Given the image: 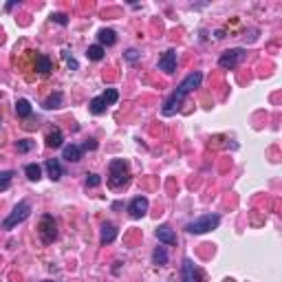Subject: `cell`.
Returning a JSON list of instances; mask_svg holds the SVG:
<instances>
[{"instance_id": "obj_14", "label": "cell", "mask_w": 282, "mask_h": 282, "mask_svg": "<svg viewBox=\"0 0 282 282\" xmlns=\"http://www.w3.org/2000/svg\"><path fill=\"white\" fill-rule=\"evenodd\" d=\"M97 38H99V47H113L117 42V33L113 29H99Z\"/></svg>"}, {"instance_id": "obj_29", "label": "cell", "mask_w": 282, "mask_h": 282, "mask_svg": "<svg viewBox=\"0 0 282 282\" xmlns=\"http://www.w3.org/2000/svg\"><path fill=\"white\" fill-rule=\"evenodd\" d=\"M139 51H137V48H128V51H126V60L128 62H137V60H139Z\"/></svg>"}, {"instance_id": "obj_4", "label": "cell", "mask_w": 282, "mask_h": 282, "mask_svg": "<svg viewBox=\"0 0 282 282\" xmlns=\"http://www.w3.org/2000/svg\"><path fill=\"white\" fill-rule=\"evenodd\" d=\"M31 214V203L29 201H20L16 207L11 210V214L2 220V229H13L16 225H20L22 220H26Z\"/></svg>"}, {"instance_id": "obj_31", "label": "cell", "mask_w": 282, "mask_h": 282, "mask_svg": "<svg viewBox=\"0 0 282 282\" xmlns=\"http://www.w3.org/2000/svg\"><path fill=\"white\" fill-rule=\"evenodd\" d=\"M44 282H55V280H44Z\"/></svg>"}, {"instance_id": "obj_22", "label": "cell", "mask_w": 282, "mask_h": 282, "mask_svg": "<svg viewBox=\"0 0 282 282\" xmlns=\"http://www.w3.org/2000/svg\"><path fill=\"white\" fill-rule=\"evenodd\" d=\"M26 176H29V181H40L42 179V167L38 165V163H29V165L24 167Z\"/></svg>"}, {"instance_id": "obj_8", "label": "cell", "mask_w": 282, "mask_h": 282, "mask_svg": "<svg viewBox=\"0 0 282 282\" xmlns=\"http://www.w3.org/2000/svg\"><path fill=\"white\" fill-rule=\"evenodd\" d=\"M176 62H179L176 51H165L161 57H159V70H163V73H174Z\"/></svg>"}, {"instance_id": "obj_6", "label": "cell", "mask_w": 282, "mask_h": 282, "mask_svg": "<svg viewBox=\"0 0 282 282\" xmlns=\"http://www.w3.org/2000/svg\"><path fill=\"white\" fill-rule=\"evenodd\" d=\"M245 57H247L245 48H229V51H225L223 55L218 57V66L225 70H232V69H236V66H240Z\"/></svg>"}, {"instance_id": "obj_15", "label": "cell", "mask_w": 282, "mask_h": 282, "mask_svg": "<svg viewBox=\"0 0 282 282\" xmlns=\"http://www.w3.org/2000/svg\"><path fill=\"white\" fill-rule=\"evenodd\" d=\"M62 141H64V135H62L60 128L48 130V135H47V145H48V148H62Z\"/></svg>"}, {"instance_id": "obj_23", "label": "cell", "mask_w": 282, "mask_h": 282, "mask_svg": "<svg viewBox=\"0 0 282 282\" xmlns=\"http://www.w3.org/2000/svg\"><path fill=\"white\" fill-rule=\"evenodd\" d=\"M11 179H13V172H11V170L0 172V192L9 189V185H11Z\"/></svg>"}, {"instance_id": "obj_2", "label": "cell", "mask_w": 282, "mask_h": 282, "mask_svg": "<svg viewBox=\"0 0 282 282\" xmlns=\"http://www.w3.org/2000/svg\"><path fill=\"white\" fill-rule=\"evenodd\" d=\"M130 179V172H128V163L123 159H115L110 161V167H108V181L113 188H121V185L128 183Z\"/></svg>"}, {"instance_id": "obj_21", "label": "cell", "mask_w": 282, "mask_h": 282, "mask_svg": "<svg viewBox=\"0 0 282 282\" xmlns=\"http://www.w3.org/2000/svg\"><path fill=\"white\" fill-rule=\"evenodd\" d=\"M62 101H64V95H62V93H53V95L48 97L47 101H44V108H47V110L60 108V106H62Z\"/></svg>"}, {"instance_id": "obj_27", "label": "cell", "mask_w": 282, "mask_h": 282, "mask_svg": "<svg viewBox=\"0 0 282 282\" xmlns=\"http://www.w3.org/2000/svg\"><path fill=\"white\" fill-rule=\"evenodd\" d=\"M104 99H106V101H108V106H113V104H115V101H117V99H119V93H117V91H115V88H108V91H106V93H104Z\"/></svg>"}, {"instance_id": "obj_25", "label": "cell", "mask_w": 282, "mask_h": 282, "mask_svg": "<svg viewBox=\"0 0 282 282\" xmlns=\"http://www.w3.org/2000/svg\"><path fill=\"white\" fill-rule=\"evenodd\" d=\"M16 148H18V152L24 154V152H29V150L33 148V141H29V139H20V141L16 143Z\"/></svg>"}, {"instance_id": "obj_17", "label": "cell", "mask_w": 282, "mask_h": 282, "mask_svg": "<svg viewBox=\"0 0 282 282\" xmlns=\"http://www.w3.org/2000/svg\"><path fill=\"white\" fill-rule=\"evenodd\" d=\"M88 106H91V113L93 115H104L106 108H108V101L104 99V95H99V97H93Z\"/></svg>"}, {"instance_id": "obj_5", "label": "cell", "mask_w": 282, "mask_h": 282, "mask_svg": "<svg viewBox=\"0 0 282 282\" xmlns=\"http://www.w3.org/2000/svg\"><path fill=\"white\" fill-rule=\"evenodd\" d=\"M38 234H40V240H42L44 245H51V242L57 238V223L51 214H44L42 218H40Z\"/></svg>"}, {"instance_id": "obj_3", "label": "cell", "mask_w": 282, "mask_h": 282, "mask_svg": "<svg viewBox=\"0 0 282 282\" xmlns=\"http://www.w3.org/2000/svg\"><path fill=\"white\" fill-rule=\"evenodd\" d=\"M218 225H220V216L218 214H205V216H201V218L188 223V225H185V229H188L189 234H205V232L216 229Z\"/></svg>"}, {"instance_id": "obj_1", "label": "cell", "mask_w": 282, "mask_h": 282, "mask_svg": "<svg viewBox=\"0 0 282 282\" xmlns=\"http://www.w3.org/2000/svg\"><path fill=\"white\" fill-rule=\"evenodd\" d=\"M201 82H203V73H198V70H194V73H189L188 77L183 79V82L176 86V91L172 93L170 97L165 99V104H163V108H161V113L165 115V117H172V115L176 113V110L181 108V104L185 101V97L189 95V93L194 91V88H198L201 86Z\"/></svg>"}, {"instance_id": "obj_30", "label": "cell", "mask_w": 282, "mask_h": 282, "mask_svg": "<svg viewBox=\"0 0 282 282\" xmlns=\"http://www.w3.org/2000/svg\"><path fill=\"white\" fill-rule=\"evenodd\" d=\"M95 148H97V141L95 139H88L86 143L82 145V150H95Z\"/></svg>"}, {"instance_id": "obj_16", "label": "cell", "mask_w": 282, "mask_h": 282, "mask_svg": "<svg viewBox=\"0 0 282 282\" xmlns=\"http://www.w3.org/2000/svg\"><path fill=\"white\" fill-rule=\"evenodd\" d=\"M35 70H38L40 75H48L53 70V62L48 60L47 55H38L35 57Z\"/></svg>"}, {"instance_id": "obj_28", "label": "cell", "mask_w": 282, "mask_h": 282, "mask_svg": "<svg viewBox=\"0 0 282 282\" xmlns=\"http://www.w3.org/2000/svg\"><path fill=\"white\" fill-rule=\"evenodd\" d=\"M99 183H101L99 174H86V185H88V188H97Z\"/></svg>"}, {"instance_id": "obj_11", "label": "cell", "mask_w": 282, "mask_h": 282, "mask_svg": "<svg viewBox=\"0 0 282 282\" xmlns=\"http://www.w3.org/2000/svg\"><path fill=\"white\" fill-rule=\"evenodd\" d=\"M62 159H66L69 163H77L79 159H82V148L75 143H69L62 148Z\"/></svg>"}, {"instance_id": "obj_13", "label": "cell", "mask_w": 282, "mask_h": 282, "mask_svg": "<svg viewBox=\"0 0 282 282\" xmlns=\"http://www.w3.org/2000/svg\"><path fill=\"white\" fill-rule=\"evenodd\" d=\"M44 167H47V172H48V179L51 181H60L62 179V165H60V161L57 159H48L47 163H44Z\"/></svg>"}, {"instance_id": "obj_26", "label": "cell", "mask_w": 282, "mask_h": 282, "mask_svg": "<svg viewBox=\"0 0 282 282\" xmlns=\"http://www.w3.org/2000/svg\"><path fill=\"white\" fill-rule=\"evenodd\" d=\"M51 20L55 22V24H60V26L69 24V16H66V13H51Z\"/></svg>"}, {"instance_id": "obj_19", "label": "cell", "mask_w": 282, "mask_h": 282, "mask_svg": "<svg viewBox=\"0 0 282 282\" xmlns=\"http://www.w3.org/2000/svg\"><path fill=\"white\" fill-rule=\"evenodd\" d=\"M16 113H18V117L26 119V117H31L33 108H31V104H29L26 99H18V101H16Z\"/></svg>"}, {"instance_id": "obj_18", "label": "cell", "mask_w": 282, "mask_h": 282, "mask_svg": "<svg viewBox=\"0 0 282 282\" xmlns=\"http://www.w3.org/2000/svg\"><path fill=\"white\" fill-rule=\"evenodd\" d=\"M104 55H106V48L99 47V44H93V47H88V51H86V57L93 62L104 60Z\"/></svg>"}, {"instance_id": "obj_20", "label": "cell", "mask_w": 282, "mask_h": 282, "mask_svg": "<svg viewBox=\"0 0 282 282\" xmlns=\"http://www.w3.org/2000/svg\"><path fill=\"white\" fill-rule=\"evenodd\" d=\"M152 264H157V267L167 264V251H165V247H157V249L152 251Z\"/></svg>"}, {"instance_id": "obj_10", "label": "cell", "mask_w": 282, "mask_h": 282, "mask_svg": "<svg viewBox=\"0 0 282 282\" xmlns=\"http://www.w3.org/2000/svg\"><path fill=\"white\" fill-rule=\"evenodd\" d=\"M154 236H157V240L163 242V245H176V234L172 232L167 225H159V227L154 229Z\"/></svg>"}, {"instance_id": "obj_24", "label": "cell", "mask_w": 282, "mask_h": 282, "mask_svg": "<svg viewBox=\"0 0 282 282\" xmlns=\"http://www.w3.org/2000/svg\"><path fill=\"white\" fill-rule=\"evenodd\" d=\"M62 57H64L66 66H69L70 70H77V69H79L77 60H75V57H73V55H70V53H69V48H62Z\"/></svg>"}, {"instance_id": "obj_9", "label": "cell", "mask_w": 282, "mask_h": 282, "mask_svg": "<svg viewBox=\"0 0 282 282\" xmlns=\"http://www.w3.org/2000/svg\"><path fill=\"white\" fill-rule=\"evenodd\" d=\"M128 212H130L132 218H141V216H145V212H148V198L145 196L132 198L130 205H128Z\"/></svg>"}, {"instance_id": "obj_7", "label": "cell", "mask_w": 282, "mask_h": 282, "mask_svg": "<svg viewBox=\"0 0 282 282\" xmlns=\"http://www.w3.org/2000/svg\"><path fill=\"white\" fill-rule=\"evenodd\" d=\"M181 278L183 282H203V276L198 271V267L192 262V258H185L181 264Z\"/></svg>"}, {"instance_id": "obj_12", "label": "cell", "mask_w": 282, "mask_h": 282, "mask_svg": "<svg viewBox=\"0 0 282 282\" xmlns=\"http://www.w3.org/2000/svg\"><path fill=\"white\" fill-rule=\"evenodd\" d=\"M115 238H117V227H115L113 223H104V225H101V236H99L101 245H110Z\"/></svg>"}]
</instances>
